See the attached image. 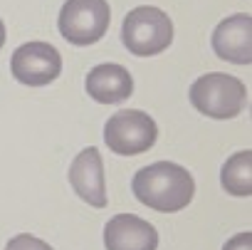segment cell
I'll list each match as a JSON object with an SVG mask.
<instances>
[{
	"label": "cell",
	"instance_id": "obj_14",
	"mask_svg": "<svg viewBox=\"0 0 252 250\" xmlns=\"http://www.w3.org/2000/svg\"><path fill=\"white\" fill-rule=\"evenodd\" d=\"M3 45H5V25L0 20V50H3Z\"/></svg>",
	"mask_w": 252,
	"mask_h": 250
},
{
	"label": "cell",
	"instance_id": "obj_8",
	"mask_svg": "<svg viewBox=\"0 0 252 250\" xmlns=\"http://www.w3.org/2000/svg\"><path fill=\"white\" fill-rule=\"evenodd\" d=\"M69 183L87 206L104 208L106 206V181H104V161L99 149L87 146L77 154L69 166Z\"/></svg>",
	"mask_w": 252,
	"mask_h": 250
},
{
	"label": "cell",
	"instance_id": "obj_4",
	"mask_svg": "<svg viewBox=\"0 0 252 250\" xmlns=\"http://www.w3.org/2000/svg\"><path fill=\"white\" fill-rule=\"evenodd\" d=\"M111 10L106 0H67L60 10V35L74 47L99 42L109 30Z\"/></svg>",
	"mask_w": 252,
	"mask_h": 250
},
{
	"label": "cell",
	"instance_id": "obj_9",
	"mask_svg": "<svg viewBox=\"0 0 252 250\" xmlns=\"http://www.w3.org/2000/svg\"><path fill=\"white\" fill-rule=\"evenodd\" d=\"M104 245L106 250H156L158 230L134 213H119L104 228Z\"/></svg>",
	"mask_w": 252,
	"mask_h": 250
},
{
	"label": "cell",
	"instance_id": "obj_13",
	"mask_svg": "<svg viewBox=\"0 0 252 250\" xmlns=\"http://www.w3.org/2000/svg\"><path fill=\"white\" fill-rule=\"evenodd\" d=\"M222 250H252V233H237V235H232L227 243H225V248Z\"/></svg>",
	"mask_w": 252,
	"mask_h": 250
},
{
	"label": "cell",
	"instance_id": "obj_2",
	"mask_svg": "<svg viewBox=\"0 0 252 250\" xmlns=\"http://www.w3.org/2000/svg\"><path fill=\"white\" fill-rule=\"evenodd\" d=\"M121 42L136 57L161 55L173 42V23L161 8L154 5L134 8L124 18Z\"/></svg>",
	"mask_w": 252,
	"mask_h": 250
},
{
	"label": "cell",
	"instance_id": "obj_11",
	"mask_svg": "<svg viewBox=\"0 0 252 250\" xmlns=\"http://www.w3.org/2000/svg\"><path fill=\"white\" fill-rule=\"evenodd\" d=\"M220 181L230 196H250L252 193V151L245 149V151L232 154L220 171Z\"/></svg>",
	"mask_w": 252,
	"mask_h": 250
},
{
	"label": "cell",
	"instance_id": "obj_10",
	"mask_svg": "<svg viewBox=\"0 0 252 250\" xmlns=\"http://www.w3.org/2000/svg\"><path fill=\"white\" fill-rule=\"evenodd\" d=\"M87 94L99 104H121L134 92V77L124 65L106 62L87 72Z\"/></svg>",
	"mask_w": 252,
	"mask_h": 250
},
{
	"label": "cell",
	"instance_id": "obj_3",
	"mask_svg": "<svg viewBox=\"0 0 252 250\" xmlns=\"http://www.w3.org/2000/svg\"><path fill=\"white\" fill-rule=\"evenodd\" d=\"M190 104L210 119H232L247 107V89L232 74L210 72L193 82Z\"/></svg>",
	"mask_w": 252,
	"mask_h": 250
},
{
	"label": "cell",
	"instance_id": "obj_7",
	"mask_svg": "<svg viewBox=\"0 0 252 250\" xmlns=\"http://www.w3.org/2000/svg\"><path fill=\"white\" fill-rule=\"evenodd\" d=\"M213 50L220 60L235 65L252 62V18L247 13L225 18L213 30Z\"/></svg>",
	"mask_w": 252,
	"mask_h": 250
},
{
	"label": "cell",
	"instance_id": "obj_5",
	"mask_svg": "<svg viewBox=\"0 0 252 250\" xmlns=\"http://www.w3.org/2000/svg\"><path fill=\"white\" fill-rule=\"evenodd\" d=\"M158 139L156 121L139 109H121L114 116H109L104 127V142L106 146L119 156H136L149 151Z\"/></svg>",
	"mask_w": 252,
	"mask_h": 250
},
{
	"label": "cell",
	"instance_id": "obj_12",
	"mask_svg": "<svg viewBox=\"0 0 252 250\" xmlns=\"http://www.w3.org/2000/svg\"><path fill=\"white\" fill-rule=\"evenodd\" d=\"M5 250H52V245H47L45 240H40L30 233H20V235L8 240Z\"/></svg>",
	"mask_w": 252,
	"mask_h": 250
},
{
	"label": "cell",
	"instance_id": "obj_6",
	"mask_svg": "<svg viewBox=\"0 0 252 250\" xmlns=\"http://www.w3.org/2000/svg\"><path fill=\"white\" fill-rule=\"evenodd\" d=\"M13 77L28 87H45L55 82L62 72L60 52L47 42H25L13 52L10 60Z\"/></svg>",
	"mask_w": 252,
	"mask_h": 250
},
{
	"label": "cell",
	"instance_id": "obj_1",
	"mask_svg": "<svg viewBox=\"0 0 252 250\" xmlns=\"http://www.w3.org/2000/svg\"><path fill=\"white\" fill-rule=\"evenodd\" d=\"M134 196L161 213H176L186 208L195 196V181L190 171L173 161H156L136 171L131 181Z\"/></svg>",
	"mask_w": 252,
	"mask_h": 250
}]
</instances>
